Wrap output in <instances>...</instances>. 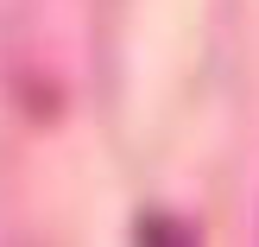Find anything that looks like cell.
Segmentation results:
<instances>
[{
    "label": "cell",
    "instance_id": "cell-1",
    "mask_svg": "<svg viewBox=\"0 0 259 247\" xmlns=\"http://www.w3.org/2000/svg\"><path fill=\"white\" fill-rule=\"evenodd\" d=\"M139 241H146V247H196L177 222H146V228H139Z\"/></svg>",
    "mask_w": 259,
    "mask_h": 247
}]
</instances>
